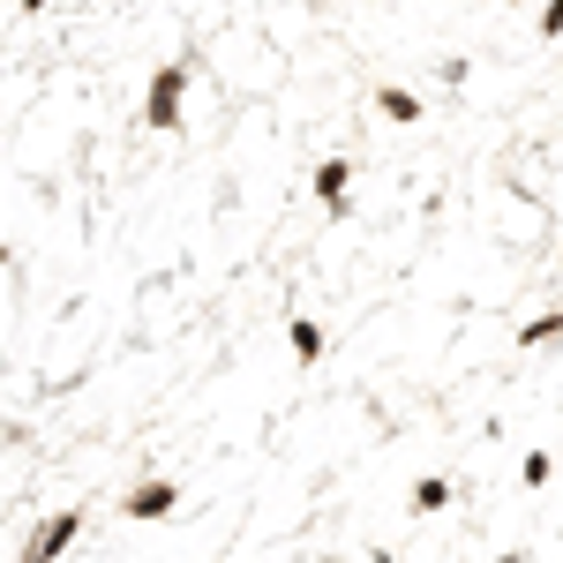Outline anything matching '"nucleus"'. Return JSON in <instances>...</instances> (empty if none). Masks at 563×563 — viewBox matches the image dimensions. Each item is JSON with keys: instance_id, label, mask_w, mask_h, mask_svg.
<instances>
[{"instance_id": "f257e3e1", "label": "nucleus", "mask_w": 563, "mask_h": 563, "mask_svg": "<svg viewBox=\"0 0 563 563\" xmlns=\"http://www.w3.org/2000/svg\"><path fill=\"white\" fill-rule=\"evenodd\" d=\"M188 121V60H166V68H151V84H143V129L174 135Z\"/></svg>"}, {"instance_id": "f03ea898", "label": "nucleus", "mask_w": 563, "mask_h": 563, "mask_svg": "<svg viewBox=\"0 0 563 563\" xmlns=\"http://www.w3.org/2000/svg\"><path fill=\"white\" fill-rule=\"evenodd\" d=\"M84 541V504H68V511H45V526L31 533V549H23V563H60L68 549Z\"/></svg>"}, {"instance_id": "7ed1b4c3", "label": "nucleus", "mask_w": 563, "mask_h": 563, "mask_svg": "<svg viewBox=\"0 0 563 563\" xmlns=\"http://www.w3.org/2000/svg\"><path fill=\"white\" fill-rule=\"evenodd\" d=\"M174 511H180V481H135L121 496V519H143V526L174 519Z\"/></svg>"}, {"instance_id": "20e7f679", "label": "nucleus", "mask_w": 563, "mask_h": 563, "mask_svg": "<svg viewBox=\"0 0 563 563\" xmlns=\"http://www.w3.org/2000/svg\"><path fill=\"white\" fill-rule=\"evenodd\" d=\"M346 196H353V158H316V203L331 218H346Z\"/></svg>"}, {"instance_id": "39448f33", "label": "nucleus", "mask_w": 563, "mask_h": 563, "mask_svg": "<svg viewBox=\"0 0 563 563\" xmlns=\"http://www.w3.org/2000/svg\"><path fill=\"white\" fill-rule=\"evenodd\" d=\"M376 113H384L390 129H421V121H429L421 90H406V84H384V90H376Z\"/></svg>"}, {"instance_id": "423d86ee", "label": "nucleus", "mask_w": 563, "mask_h": 563, "mask_svg": "<svg viewBox=\"0 0 563 563\" xmlns=\"http://www.w3.org/2000/svg\"><path fill=\"white\" fill-rule=\"evenodd\" d=\"M286 339H294V361H301V368H316V361L331 353V331H323L316 316H294V323H286Z\"/></svg>"}, {"instance_id": "0eeeda50", "label": "nucleus", "mask_w": 563, "mask_h": 563, "mask_svg": "<svg viewBox=\"0 0 563 563\" xmlns=\"http://www.w3.org/2000/svg\"><path fill=\"white\" fill-rule=\"evenodd\" d=\"M549 346H563V308H549V316H533L519 331V353H549Z\"/></svg>"}, {"instance_id": "6e6552de", "label": "nucleus", "mask_w": 563, "mask_h": 563, "mask_svg": "<svg viewBox=\"0 0 563 563\" xmlns=\"http://www.w3.org/2000/svg\"><path fill=\"white\" fill-rule=\"evenodd\" d=\"M443 504H451V481H443V474H421V481H413V511H421V519H435Z\"/></svg>"}, {"instance_id": "1a4fd4ad", "label": "nucleus", "mask_w": 563, "mask_h": 563, "mask_svg": "<svg viewBox=\"0 0 563 563\" xmlns=\"http://www.w3.org/2000/svg\"><path fill=\"white\" fill-rule=\"evenodd\" d=\"M519 481H526V488H549V481H556V459H549V451H526V459H519Z\"/></svg>"}, {"instance_id": "9d476101", "label": "nucleus", "mask_w": 563, "mask_h": 563, "mask_svg": "<svg viewBox=\"0 0 563 563\" xmlns=\"http://www.w3.org/2000/svg\"><path fill=\"white\" fill-rule=\"evenodd\" d=\"M541 38H563V0H549V8H541Z\"/></svg>"}, {"instance_id": "9b49d317", "label": "nucleus", "mask_w": 563, "mask_h": 563, "mask_svg": "<svg viewBox=\"0 0 563 563\" xmlns=\"http://www.w3.org/2000/svg\"><path fill=\"white\" fill-rule=\"evenodd\" d=\"M15 8H23V15H38V8H45V0H15Z\"/></svg>"}]
</instances>
